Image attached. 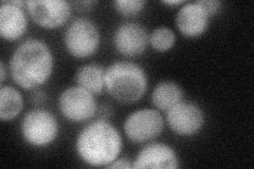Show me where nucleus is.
Instances as JSON below:
<instances>
[{
	"label": "nucleus",
	"instance_id": "obj_1",
	"mask_svg": "<svg viewBox=\"0 0 254 169\" xmlns=\"http://www.w3.org/2000/svg\"><path fill=\"white\" fill-rule=\"evenodd\" d=\"M54 56L44 40L29 38L14 50L10 72L14 83L25 90H35L53 74Z\"/></svg>",
	"mask_w": 254,
	"mask_h": 169
},
{
	"label": "nucleus",
	"instance_id": "obj_2",
	"mask_svg": "<svg viewBox=\"0 0 254 169\" xmlns=\"http://www.w3.org/2000/svg\"><path fill=\"white\" fill-rule=\"evenodd\" d=\"M75 149L78 158L91 167H107L121 155L122 135L107 119L86 125L77 134Z\"/></svg>",
	"mask_w": 254,
	"mask_h": 169
},
{
	"label": "nucleus",
	"instance_id": "obj_3",
	"mask_svg": "<svg viewBox=\"0 0 254 169\" xmlns=\"http://www.w3.org/2000/svg\"><path fill=\"white\" fill-rule=\"evenodd\" d=\"M104 82L107 93L122 105L136 104L148 89V77L144 69L127 60L109 65L105 69Z\"/></svg>",
	"mask_w": 254,
	"mask_h": 169
},
{
	"label": "nucleus",
	"instance_id": "obj_4",
	"mask_svg": "<svg viewBox=\"0 0 254 169\" xmlns=\"http://www.w3.org/2000/svg\"><path fill=\"white\" fill-rule=\"evenodd\" d=\"M60 132L58 118L45 109L31 110L22 117L20 133L23 141L34 148H45L57 140Z\"/></svg>",
	"mask_w": 254,
	"mask_h": 169
},
{
	"label": "nucleus",
	"instance_id": "obj_5",
	"mask_svg": "<svg viewBox=\"0 0 254 169\" xmlns=\"http://www.w3.org/2000/svg\"><path fill=\"white\" fill-rule=\"evenodd\" d=\"M101 34L98 26L90 19L77 18L70 23L64 35V45L75 58H88L99 50Z\"/></svg>",
	"mask_w": 254,
	"mask_h": 169
},
{
	"label": "nucleus",
	"instance_id": "obj_6",
	"mask_svg": "<svg viewBox=\"0 0 254 169\" xmlns=\"http://www.w3.org/2000/svg\"><path fill=\"white\" fill-rule=\"evenodd\" d=\"M62 115L73 123H84L98 114V103L94 94L79 86L66 88L59 96Z\"/></svg>",
	"mask_w": 254,
	"mask_h": 169
},
{
	"label": "nucleus",
	"instance_id": "obj_7",
	"mask_svg": "<svg viewBox=\"0 0 254 169\" xmlns=\"http://www.w3.org/2000/svg\"><path fill=\"white\" fill-rule=\"evenodd\" d=\"M123 128L126 136L131 142L146 143L162 133L164 118L156 109H139L126 117Z\"/></svg>",
	"mask_w": 254,
	"mask_h": 169
},
{
	"label": "nucleus",
	"instance_id": "obj_8",
	"mask_svg": "<svg viewBox=\"0 0 254 169\" xmlns=\"http://www.w3.org/2000/svg\"><path fill=\"white\" fill-rule=\"evenodd\" d=\"M165 119L175 134L193 136L202 130L205 115L198 104L182 101L165 112Z\"/></svg>",
	"mask_w": 254,
	"mask_h": 169
},
{
	"label": "nucleus",
	"instance_id": "obj_9",
	"mask_svg": "<svg viewBox=\"0 0 254 169\" xmlns=\"http://www.w3.org/2000/svg\"><path fill=\"white\" fill-rule=\"evenodd\" d=\"M26 7L31 19L47 30L61 28L72 13L71 4L65 0H29Z\"/></svg>",
	"mask_w": 254,
	"mask_h": 169
},
{
	"label": "nucleus",
	"instance_id": "obj_10",
	"mask_svg": "<svg viewBox=\"0 0 254 169\" xmlns=\"http://www.w3.org/2000/svg\"><path fill=\"white\" fill-rule=\"evenodd\" d=\"M149 35L145 28L134 21L123 22L119 26L113 37L116 51L124 57L132 58L142 55L147 49Z\"/></svg>",
	"mask_w": 254,
	"mask_h": 169
},
{
	"label": "nucleus",
	"instance_id": "obj_11",
	"mask_svg": "<svg viewBox=\"0 0 254 169\" xmlns=\"http://www.w3.org/2000/svg\"><path fill=\"white\" fill-rule=\"evenodd\" d=\"M26 1L9 0L0 5V35L5 40L14 42L25 35L28 30V17L23 11Z\"/></svg>",
	"mask_w": 254,
	"mask_h": 169
},
{
	"label": "nucleus",
	"instance_id": "obj_12",
	"mask_svg": "<svg viewBox=\"0 0 254 169\" xmlns=\"http://www.w3.org/2000/svg\"><path fill=\"white\" fill-rule=\"evenodd\" d=\"M179 166L177 152L164 143L147 144L132 161L133 169H176Z\"/></svg>",
	"mask_w": 254,
	"mask_h": 169
},
{
	"label": "nucleus",
	"instance_id": "obj_13",
	"mask_svg": "<svg viewBox=\"0 0 254 169\" xmlns=\"http://www.w3.org/2000/svg\"><path fill=\"white\" fill-rule=\"evenodd\" d=\"M211 17L203 6L196 2H188L182 5L175 16V25L180 33L188 38L202 36L210 26Z\"/></svg>",
	"mask_w": 254,
	"mask_h": 169
},
{
	"label": "nucleus",
	"instance_id": "obj_14",
	"mask_svg": "<svg viewBox=\"0 0 254 169\" xmlns=\"http://www.w3.org/2000/svg\"><path fill=\"white\" fill-rule=\"evenodd\" d=\"M184 90L173 80H163L156 85L152 93V103L156 109L166 112L184 101Z\"/></svg>",
	"mask_w": 254,
	"mask_h": 169
},
{
	"label": "nucleus",
	"instance_id": "obj_15",
	"mask_svg": "<svg viewBox=\"0 0 254 169\" xmlns=\"http://www.w3.org/2000/svg\"><path fill=\"white\" fill-rule=\"evenodd\" d=\"M105 70L98 63L90 62L79 67L75 74V83L90 93L98 95L105 90Z\"/></svg>",
	"mask_w": 254,
	"mask_h": 169
},
{
	"label": "nucleus",
	"instance_id": "obj_16",
	"mask_svg": "<svg viewBox=\"0 0 254 169\" xmlns=\"http://www.w3.org/2000/svg\"><path fill=\"white\" fill-rule=\"evenodd\" d=\"M23 108L21 93L12 86L0 88V119L3 123L17 117Z\"/></svg>",
	"mask_w": 254,
	"mask_h": 169
},
{
	"label": "nucleus",
	"instance_id": "obj_17",
	"mask_svg": "<svg viewBox=\"0 0 254 169\" xmlns=\"http://www.w3.org/2000/svg\"><path fill=\"white\" fill-rule=\"evenodd\" d=\"M148 42L154 50L165 53L172 50L176 44V34L168 27H158L149 34Z\"/></svg>",
	"mask_w": 254,
	"mask_h": 169
},
{
	"label": "nucleus",
	"instance_id": "obj_18",
	"mask_svg": "<svg viewBox=\"0 0 254 169\" xmlns=\"http://www.w3.org/2000/svg\"><path fill=\"white\" fill-rule=\"evenodd\" d=\"M146 1L143 0H116L114 7L118 14L124 17H136L145 9Z\"/></svg>",
	"mask_w": 254,
	"mask_h": 169
},
{
	"label": "nucleus",
	"instance_id": "obj_19",
	"mask_svg": "<svg viewBox=\"0 0 254 169\" xmlns=\"http://www.w3.org/2000/svg\"><path fill=\"white\" fill-rule=\"evenodd\" d=\"M199 3L203 6V9L209 14L210 17L215 16L221 10L222 6V3L218 0H199Z\"/></svg>",
	"mask_w": 254,
	"mask_h": 169
},
{
	"label": "nucleus",
	"instance_id": "obj_20",
	"mask_svg": "<svg viewBox=\"0 0 254 169\" xmlns=\"http://www.w3.org/2000/svg\"><path fill=\"white\" fill-rule=\"evenodd\" d=\"M107 169H129L132 168V161H130L129 158H120L119 157L117 160H115L113 163H110L107 167Z\"/></svg>",
	"mask_w": 254,
	"mask_h": 169
},
{
	"label": "nucleus",
	"instance_id": "obj_21",
	"mask_svg": "<svg viewBox=\"0 0 254 169\" xmlns=\"http://www.w3.org/2000/svg\"><path fill=\"white\" fill-rule=\"evenodd\" d=\"M32 91H33V92H32V94H31V100H32V102L35 103V104H43V103L46 102L47 95H46L45 92L39 91V90H37V89L32 90Z\"/></svg>",
	"mask_w": 254,
	"mask_h": 169
},
{
	"label": "nucleus",
	"instance_id": "obj_22",
	"mask_svg": "<svg viewBox=\"0 0 254 169\" xmlns=\"http://www.w3.org/2000/svg\"><path fill=\"white\" fill-rule=\"evenodd\" d=\"M5 78H6V68L4 65V61L1 60L0 61V84H1V86H3Z\"/></svg>",
	"mask_w": 254,
	"mask_h": 169
},
{
	"label": "nucleus",
	"instance_id": "obj_23",
	"mask_svg": "<svg viewBox=\"0 0 254 169\" xmlns=\"http://www.w3.org/2000/svg\"><path fill=\"white\" fill-rule=\"evenodd\" d=\"M163 3L168 5H179V4H185L186 2L182 1V0H174V1L170 0V1H163Z\"/></svg>",
	"mask_w": 254,
	"mask_h": 169
}]
</instances>
